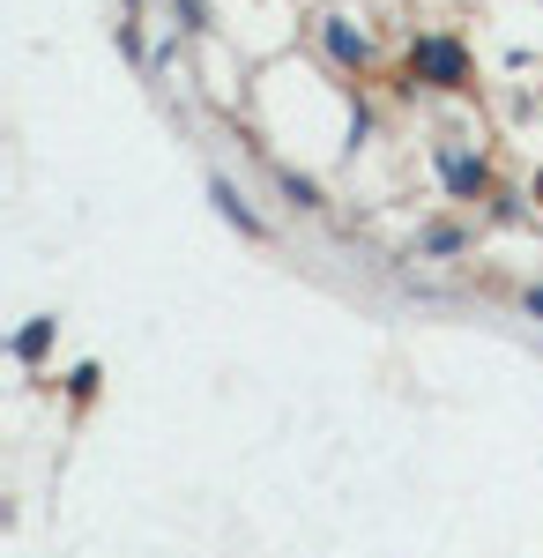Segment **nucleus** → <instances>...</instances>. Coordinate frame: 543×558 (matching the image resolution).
<instances>
[{
	"mask_svg": "<svg viewBox=\"0 0 543 558\" xmlns=\"http://www.w3.org/2000/svg\"><path fill=\"white\" fill-rule=\"evenodd\" d=\"M276 186H283V194H291V209H328V194H321V179L291 172V165H276Z\"/></svg>",
	"mask_w": 543,
	"mask_h": 558,
	"instance_id": "6",
	"label": "nucleus"
},
{
	"mask_svg": "<svg viewBox=\"0 0 543 558\" xmlns=\"http://www.w3.org/2000/svg\"><path fill=\"white\" fill-rule=\"evenodd\" d=\"M439 179H447L455 202H476V194L492 202V194H499V186H492V157H484V149H461V142H439Z\"/></svg>",
	"mask_w": 543,
	"mask_h": 558,
	"instance_id": "2",
	"label": "nucleus"
},
{
	"mask_svg": "<svg viewBox=\"0 0 543 558\" xmlns=\"http://www.w3.org/2000/svg\"><path fill=\"white\" fill-rule=\"evenodd\" d=\"M209 202H216V216H224L239 239H253V246H268V239H276V231H268V216L253 209V202H246V194H239L224 172H209Z\"/></svg>",
	"mask_w": 543,
	"mask_h": 558,
	"instance_id": "3",
	"label": "nucleus"
},
{
	"mask_svg": "<svg viewBox=\"0 0 543 558\" xmlns=\"http://www.w3.org/2000/svg\"><path fill=\"white\" fill-rule=\"evenodd\" d=\"M402 68H410V83L447 89V97L476 89V60H469V45H461L455 31H418V38H410V52H402Z\"/></svg>",
	"mask_w": 543,
	"mask_h": 558,
	"instance_id": "1",
	"label": "nucleus"
},
{
	"mask_svg": "<svg viewBox=\"0 0 543 558\" xmlns=\"http://www.w3.org/2000/svg\"><path fill=\"white\" fill-rule=\"evenodd\" d=\"M52 328H60V320H31V328L15 336V357H23V365H38L45 350H52Z\"/></svg>",
	"mask_w": 543,
	"mask_h": 558,
	"instance_id": "7",
	"label": "nucleus"
},
{
	"mask_svg": "<svg viewBox=\"0 0 543 558\" xmlns=\"http://www.w3.org/2000/svg\"><path fill=\"white\" fill-rule=\"evenodd\" d=\"M321 45H328L335 68H350V75H358V68L373 60V45H365V31H358L350 15H321Z\"/></svg>",
	"mask_w": 543,
	"mask_h": 558,
	"instance_id": "4",
	"label": "nucleus"
},
{
	"mask_svg": "<svg viewBox=\"0 0 543 558\" xmlns=\"http://www.w3.org/2000/svg\"><path fill=\"white\" fill-rule=\"evenodd\" d=\"M529 202H536V209H543V165H536V179H529Z\"/></svg>",
	"mask_w": 543,
	"mask_h": 558,
	"instance_id": "10",
	"label": "nucleus"
},
{
	"mask_svg": "<svg viewBox=\"0 0 543 558\" xmlns=\"http://www.w3.org/2000/svg\"><path fill=\"white\" fill-rule=\"evenodd\" d=\"M461 246H469V223H424L418 231V254H461Z\"/></svg>",
	"mask_w": 543,
	"mask_h": 558,
	"instance_id": "5",
	"label": "nucleus"
},
{
	"mask_svg": "<svg viewBox=\"0 0 543 558\" xmlns=\"http://www.w3.org/2000/svg\"><path fill=\"white\" fill-rule=\"evenodd\" d=\"M529 313H536V320H543V291H529Z\"/></svg>",
	"mask_w": 543,
	"mask_h": 558,
	"instance_id": "11",
	"label": "nucleus"
},
{
	"mask_svg": "<svg viewBox=\"0 0 543 558\" xmlns=\"http://www.w3.org/2000/svg\"><path fill=\"white\" fill-rule=\"evenodd\" d=\"M97 380H105L97 365H75V373H68V395H75V410H89V395H97Z\"/></svg>",
	"mask_w": 543,
	"mask_h": 558,
	"instance_id": "8",
	"label": "nucleus"
},
{
	"mask_svg": "<svg viewBox=\"0 0 543 558\" xmlns=\"http://www.w3.org/2000/svg\"><path fill=\"white\" fill-rule=\"evenodd\" d=\"M171 15H179L186 31H209V0H171Z\"/></svg>",
	"mask_w": 543,
	"mask_h": 558,
	"instance_id": "9",
	"label": "nucleus"
}]
</instances>
